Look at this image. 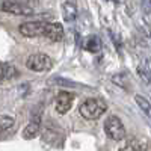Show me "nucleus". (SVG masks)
Listing matches in <instances>:
<instances>
[{
    "label": "nucleus",
    "mask_w": 151,
    "mask_h": 151,
    "mask_svg": "<svg viewBox=\"0 0 151 151\" xmlns=\"http://www.w3.org/2000/svg\"><path fill=\"white\" fill-rule=\"evenodd\" d=\"M0 9L8 12V14H14V15H32L33 9L29 8L27 5H21L15 0H2L0 2Z\"/></svg>",
    "instance_id": "nucleus-5"
},
{
    "label": "nucleus",
    "mask_w": 151,
    "mask_h": 151,
    "mask_svg": "<svg viewBox=\"0 0 151 151\" xmlns=\"http://www.w3.org/2000/svg\"><path fill=\"white\" fill-rule=\"evenodd\" d=\"M119 151H144V147L141 145V142L137 141H132L127 145H124L119 148Z\"/></svg>",
    "instance_id": "nucleus-13"
},
{
    "label": "nucleus",
    "mask_w": 151,
    "mask_h": 151,
    "mask_svg": "<svg viewBox=\"0 0 151 151\" xmlns=\"http://www.w3.org/2000/svg\"><path fill=\"white\" fill-rule=\"evenodd\" d=\"M107 109V104L101 98H86L80 104L79 112L85 119H98Z\"/></svg>",
    "instance_id": "nucleus-2"
},
{
    "label": "nucleus",
    "mask_w": 151,
    "mask_h": 151,
    "mask_svg": "<svg viewBox=\"0 0 151 151\" xmlns=\"http://www.w3.org/2000/svg\"><path fill=\"white\" fill-rule=\"evenodd\" d=\"M2 82H3V80H2V79H0V83H2Z\"/></svg>",
    "instance_id": "nucleus-15"
},
{
    "label": "nucleus",
    "mask_w": 151,
    "mask_h": 151,
    "mask_svg": "<svg viewBox=\"0 0 151 151\" xmlns=\"http://www.w3.org/2000/svg\"><path fill=\"white\" fill-rule=\"evenodd\" d=\"M104 133L112 141H122L125 137V127L118 116H109L104 121Z\"/></svg>",
    "instance_id": "nucleus-3"
},
{
    "label": "nucleus",
    "mask_w": 151,
    "mask_h": 151,
    "mask_svg": "<svg viewBox=\"0 0 151 151\" xmlns=\"http://www.w3.org/2000/svg\"><path fill=\"white\" fill-rule=\"evenodd\" d=\"M134 100H136V103H137V106L141 107V110H144V113L147 116H150V103H148V100L145 98V97H142V95H134Z\"/></svg>",
    "instance_id": "nucleus-11"
},
{
    "label": "nucleus",
    "mask_w": 151,
    "mask_h": 151,
    "mask_svg": "<svg viewBox=\"0 0 151 151\" xmlns=\"http://www.w3.org/2000/svg\"><path fill=\"white\" fill-rule=\"evenodd\" d=\"M73 103H74V95L71 92H67V91H60L55 100V109L59 115H65L71 109Z\"/></svg>",
    "instance_id": "nucleus-6"
},
{
    "label": "nucleus",
    "mask_w": 151,
    "mask_h": 151,
    "mask_svg": "<svg viewBox=\"0 0 151 151\" xmlns=\"http://www.w3.org/2000/svg\"><path fill=\"white\" fill-rule=\"evenodd\" d=\"M26 67L32 71H38V73H45L50 71L53 67V60L50 56L44 55V53H35L30 55L26 60Z\"/></svg>",
    "instance_id": "nucleus-4"
},
{
    "label": "nucleus",
    "mask_w": 151,
    "mask_h": 151,
    "mask_svg": "<svg viewBox=\"0 0 151 151\" xmlns=\"http://www.w3.org/2000/svg\"><path fill=\"white\" fill-rule=\"evenodd\" d=\"M40 129H41V125H40V122H38V121H33V122L27 124L26 127H24V130H23V137L26 141L33 139V137H36L38 133H40Z\"/></svg>",
    "instance_id": "nucleus-9"
},
{
    "label": "nucleus",
    "mask_w": 151,
    "mask_h": 151,
    "mask_svg": "<svg viewBox=\"0 0 151 151\" xmlns=\"http://www.w3.org/2000/svg\"><path fill=\"white\" fill-rule=\"evenodd\" d=\"M20 33L27 38L45 36L50 41H60L64 38V27L59 23H45V21H30L20 26Z\"/></svg>",
    "instance_id": "nucleus-1"
},
{
    "label": "nucleus",
    "mask_w": 151,
    "mask_h": 151,
    "mask_svg": "<svg viewBox=\"0 0 151 151\" xmlns=\"http://www.w3.org/2000/svg\"><path fill=\"white\" fill-rule=\"evenodd\" d=\"M62 8H64L65 21H74L76 17H77V3H76V0H65Z\"/></svg>",
    "instance_id": "nucleus-7"
},
{
    "label": "nucleus",
    "mask_w": 151,
    "mask_h": 151,
    "mask_svg": "<svg viewBox=\"0 0 151 151\" xmlns=\"http://www.w3.org/2000/svg\"><path fill=\"white\" fill-rule=\"evenodd\" d=\"M17 74H18V71L15 70V67H12L11 64H3V62H0V79H2L3 82L14 79Z\"/></svg>",
    "instance_id": "nucleus-8"
},
{
    "label": "nucleus",
    "mask_w": 151,
    "mask_h": 151,
    "mask_svg": "<svg viewBox=\"0 0 151 151\" xmlns=\"http://www.w3.org/2000/svg\"><path fill=\"white\" fill-rule=\"evenodd\" d=\"M15 2H18V3H21V5H27L30 0H15Z\"/></svg>",
    "instance_id": "nucleus-14"
},
{
    "label": "nucleus",
    "mask_w": 151,
    "mask_h": 151,
    "mask_svg": "<svg viewBox=\"0 0 151 151\" xmlns=\"http://www.w3.org/2000/svg\"><path fill=\"white\" fill-rule=\"evenodd\" d=\"M85 48L88 50V52H91V53L100 52V48H101V42H100L98 36H95V35L88 36L86 41H85Z\"/></svg>",
    "instance_id": "nucleus-10"
},
{
    "label": "nucleus",
    "mask_w": 151,
    "mask_h": 151,
    "mask_svg": "<svg viewBox=\"0 0 151 151\" xmlns=\"http://www.w3.org/2000/svg\"><path fill=\"white\" fill-rule=\"evenodd\" d=\"M14 118L8 116V115H0V132H5L8 129H11L14 125Z\"/></svg>",
    "instance_id": "nucleus-12"
}]
</instances>
